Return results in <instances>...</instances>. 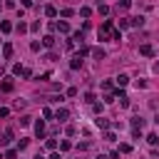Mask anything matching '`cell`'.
Instances as JSON below:
<instances>
[{"label": "cell", "instance_id": "1", "mask_svg": "<svg viewBox=\"0 0 159 159\" xmlns=\"http://www.w3.org/2000/svg\"><path fill=\"white\" fill-rule=\"evenodd\" d=\"M112 35H114V25H112V20H104L99 27V40H112Z\"/></svg>", "mask_w": 159, "mask_h": 159}, {"label": "cell", "instance_id": "2", "mask_svg": "<svg viewBox=\"0 0 159 159\" xmlns=\"http://www.w3.org/2000/svg\"><path fill=\"white\" fill-rule=\"evenodd\" d=\"M45 134H47L45 119H37V122H35V137H37V139H45Z\"/></svg>", "mask_w": 159, "mask_h": 159}, {"label": "cell", "instance_id": "3", "mask_svg": "<svg viewBox=\"0 0 159 159\" xmlns=\"http://www.w3.org/2000/svg\"><path fill=\"white\" fill-rule=\"evenodd\" d=\"M94 124H97L99 129H104V132H107V129L112 127V122H109L107 117H102V114H97V119H94Z\"/></svg>", "mask_w": 159, "mask_h": 159}, {"label": "cell", "instance_id": "4", "mask_svg": "<svg viewBox=\"0 0 159 159\" xmlns=\"http://www.w3.org/2000/svg\"><path fill=\"white\" fill-rule=\"evenodd\" d=\"M55 119H57V122H60V124H62V122H67V119H70V112H67V109H65V107H60V109H57V112H55Z\"/></svg>", "mask_w": 159, "mask_h": 159}, {"label": "cell", "instance_id": "5", "mask_svg": "<svg viewBox=\"0 0 159 159\" xmlns=\"http://www.w3.org/2000/svg\"><path fill=\"white\" fill-rule=\"evenodd\" d=\"M129 127L142 132V129H144V119H142V117H132V119H129Z\"/></svg>", "mask_w": 159, "mask_h": 159}, {"label": "cell", "instance_id": "6", "mask_svg": "<svg viewBox=\"0 0 159 159\" xmlns=\"http://www.w3.org/2000/svg\"><path fill=\"white\" fill-rule=\"evenodd\" d=\"M139 52H142L144 57H154V47H152V45H139Z\"/></svg>", "mask_w": 159, "mask_h": 159}, {"label": "cell", "instance_id": "7", "mask_svg": "<svg viewBox=\"0 0 159 159\" xmlns=\"http://www.w3.org/2000/svg\"><path fill=\"white\" fill-rule=\"evenodd\" d=\"M12 87H15V84H12V80H10V77H5V80L0 82V89H2V92H12Z\"/></svg>", "mask_w": 159, "mask_h": 159}, {"label": "cell", "instance_id": "8", "mask_svg": "<svg viewBox=\"0 0 159 159\" xmlns=\"http://www.w3.org/2000/svg\"><path fill=\"white\" fill-rule=\"evenodd\" d=\"M10 142H12V129H5L2 137H0V144L5 147V144H10Z\"/></svg>", "mask_w": 159, "mask_h": 159}, {"label": "cell", "instance_id": "9", "mask_svg": "<svg viewBox=\"0 0 159 159\" xmlns=\"http://www.w3.org/2000/svg\"><path fill=\"white\" fill-rule=\"evenodd\" d=\"M114 97H117V99H119V107H129V97H127V94H124V92H117V94H114Z\"/></svg>", "mask_w": 159, "mask_h": 159}, {"label": "cell", "instance_id": "10", "mask_svg": "<svg viewBox=\"0 0 159 159\" xmlns=\"http://www.w3.org/2000/svg\"><path fill=\"white\" fill-rule=\"evenodd\" d=\"M129 25H132V27H142V25H144V17H142V15H137V17H129Z\"/></svg>", "mask_w": 159, "mask_h": 159}, {"label": "cell", "instance_id": "11", "mask_svg": "<svg viewBox=\"0 0 159 159\" xmlns=\"http://www.w3.org/2000/svg\"><path fill=\"white\" fill-rule=\"evenodd\" d=\"M2 57H5V60H10V57H12V45H10V42H5V45H2Z\"/></svg>", "mask_w": 159, "mask_h": 159}, {"label": "cell", "instance_id": "12", "mask_svg": "<svg viewBox=\"0 0 159 159\" xmlns=\"http://www.w3.org/2000/svg\"><path fill=\"white\" fill-rule=\"evenodd\" d=\"M70 67H72V70H80V67H82V57H80V55H75V57L70 60Z\"/></svg>", "mask_w": 159, "mask_h": 159}, {"label": "cell", "instance_id": "13", "mask_svg": "<svg viewBox=\"0 0 159 159\" xmlns=\"http://www.w3.org/2000/svg\"><path fill=\"white\" fill-rule=\"evenodd\" d=\"M55 42H57V40H55L52 35H45V37H42V45H45V47H55Z\"/></svg>", "mask_w": 159, "mask_h": 159}, {"label": "cell", "instance_id": "14", "mask_svg": "<svg viewBox=\"0 0 159 159\" xmlns=\"http://www.w3.org/2000/svg\"><path fill=\"white\" fill-rule=\"evenodd\" d=\"M45 15H47V17H55V15H57V7H55V5H45Z\"/></svg>", "mask_w": 159, "mask_h": 159}, {"label": "cell", "instance_id": "15", "mask_svg": "<svg viewBox=\"0 0 159 159\" xmlns=\"http://www.w3.org/2000/svg\"><path fill=\"white\" fill-rule=\"evenodd\" d=\"M0 30H2L5 35H7V32H12V22H7V20H2V22H0Z\"/></svg>", "mask_w": 159, "mask_h": 159}, {"label": "cell", "instance_id": "16", "mask_svg": "<svg viewBox=\"0 0 159 159\" xmlns=\"http://www.w3.org/2000/svg\"><path fill=\"white\" fill-rule=\"evenodd\" d=\"M57 30H60L62 35H67V32H70V25H67L65 20H60V22H57Z\"/></svg>", "mask_w": 159, "mask_h": 159}, {"label": "cell", "instance_id": "17", "mask_svg": "<svg viewBox=\"0 0 159 159\" xmlns=\"http://www.w3.org/2000/svg\"><path fill=\"white\" fill-rule=\"evenodd\" d=\"M92 57H94V60H104V50H102V47H94V50H92Z\"/></svg>", "mask_w": 159, "mask_h": 159}, {"label": "cell", "instance_id": "18", "mask_svg": "<svg viewBox=\"0 0 159 159\" xmlns=\"http://www.w3.org/2000/svg\"><path fill=\"white\" fill-rule=\"evenodd\" d=\"M147 142H149L152 147H157V144H159V134H154V132H152V134H147Z\"/></svg>", "mask_w": 159, "mask_h": 159}, {"label": "cell", "instance_id": "19", "mask_svg": "<svg viewBox=\"0 0 159 159\" xmlns=\"http://www.w3.org/2000/svg\"><path fill=\"white\" fill-rule=\"evenodd\" d=\"M97 10H99V15H109V5H104V2H97Z\"/></svg>", "mask_w": 159, "mask_h": 159}, {"label": "cell", "instance_id": "20", "mask_svg": "<svg viewBox=\"0 0 159 159\" xmlns=\"http://www.w3.org/2000/svg\"><path fill=\"white\" fill-rule=\"evenodd\" d=\"M45 149L55 152V149H57V142H55V139H45Z\"/></svg>", "mask_w": 159, "mask_h": 159}, {"label": "cell", "instance_id": "21", "mask_svg": "<svg viewBox=\"0 0 159 159\" xmlns=\"http://www.w3.org/2000/svg\"><path fill=\"white\" fill-rule=\"evenodd\" d=\"M67 149H72V142L70 139H62L60 142V152H67Z\"/></svg>", "mask_w": 159, "mask_h": 159}, {"label": "cell", "instance_id": "22", "mask_svg": "<svg viewBox=\"0 0 159 159\" xmlns=\"http://www.w3.org/2000/svg\"><path fill=\"white\" fill-rule=\"evenodd\" d=\"M70 40H72V42H80V45H82V42H84V35H82V32H75V35H72Z\"/></svg>", "mask_w": 159, "mask_h": 159}, {"label": "cell", "instance_id": "23", "mask_svg": "<svg viewBox=\"0 0 159 159\" xmlns=\"http://www.w3.org/2000/svg\"><path fill=\"white\" fill-rule=\"evenodd\" d=\"M60 15H62V17H72L75 12H72V7H62V10H60Z\"/></svg>", "mask_w": 159, "mask_h": 159}, {"label": "cell", "instance_id": "24", "mask_svg": "<svg viewBox=\"0 0 159 159\" xmlns=\"http://www.w3.org/2000/svg\"><path fill=\"white\" fill-rule=\"evenodd\" d=\"M127 82H129V77H127V75H119V77H117V84H119V87H124Z\"/></svg>", "mask_w": 159, "mask_h": 159}, {"label": "cell", "instance_id": "25", "mask_svg": "<svg viewBox=\"0 0 159 159\" xmlns=\"http://www.w3.org/2000/svg\"><path fill=\"white\" fill-rule=\"evenodd\" d=\"M42 117H45V119H52V117H55V112H52L50 107H45V109H42Z\"/></svg>", "mask_w": 159, "mask_h": 159}, {"label": "cell", "instance_id": "26", "mask_svg": "<svg viewBox=\"0 0 159 159\" xmlns=\"http://www.w3.org/2000/svg\"><path fill=\"white\" fill-rule=\"evenodd\" d=\"M114 139H117V134H114V132H109V129H107V132H104V142H114Z\"/></svg>", "mask_w": 159, "mask_h": 159}, {"label": "cell", "instance_id": "27", "mask_svg": "<svg viewBox=\"0 0 159 159\" xmlns=\"http://www.w3.org/2000/svg\"><path fill=\"white\" fill-rule=\"evenodd\" d=\"M27 144H30V139H20V142H17V152H22V149H27Z\"/></svg>", "mask_w": 159, "mask_h": 159}, {"label": "cell", "instance_id": "28", "mask_svg": "<svg viewBox=\"0 0 159 159\" xmlns=\"http://www.w3.org/2000/svg\"><path fill=\"white\" fill-rule=\"evenodd\" d=\"M132 5V0H119V5H117V10H127Z\"/></svg>", "mask_w": 159, "mask_h": 159}, {"label": "cell", "instance_id": "29", "mask_svg": "<svg viewBox=\"0 0 159 159\" xmlns=\"http://www.w3.org/2000/svg\"><path fill=\"white\" fill-rule=\"evenodd\" d=\"M84 102H87V104H94V92H87V94H84Z\"/></svg>", "mask_w": 159, "mask_h": 159}, {"label": "cell", "instance_id": "30", "mask_svg": "<svg viewBox=\"0 0 159 159\" xmlns=\"http://www.w3.org/2000/svg\"><path fill=\"white\" fill-rule=\"evenodd\" d=\"M20 77H25V80H30V77H32V70H30V67H25V70H22V75H20Z\"/></svg>", "mask_w": 159, "mask_h": 159}, {"label": "cell", "instance_id": "31", "mask_svg": "<svg viewBox=\"0 0 159 159\" xmlns=\"http://www.w3.org/2000/svg\"><path fill=\"white\" fill-rule=\"evenodd\" d=\"M119 152H122V154H129L132 147H129V144H119Z\"/></svg>", "mask_w": 159, "mask_h": 159}, {"label": "cell", "instance_id": "32", "mask_svg": "<svg viewBox=\"0 0 159 159\" xmlns=\"http://www.w3.org/2000/svg\"><path fill=\"white\" fill-rule=\"evenodd\" d=\"M119 27H129V17H119Z\"/></svg>", "mask_w": 159, "mask_h": 159}, {"label": "cell", "instance_id": "33", "mask_svg": "<svg viewBox=\"0 0 159 159\" xmlns=\"http://www.w3.org/2000/svg\"><path fill=\"white\" fill-rule=\"evenodd\" d=\"M15 30H17V32H27V30H30V27H27V25H25V22H20V25H17V27H15Z\"/></svg>", "mask_w": 159, "mask_h": 159}, {"label": "cell", "instance_id": "34", "mask_svg": "<svg viewBox=\"0 0 159 159\" xmlns=\"http://www.w3.org/2000/svg\"><path fill=\"white\" fill-rule=\"evenodd\" d=\"M114 99H117V97H114V94H109V92H107V94H104V102H107V104H112V102H114Z\"/></svg>", "mask_w": 159, "mask_h": 159}, {"label": "cell", "instance_id": "35", "mask_svg": "<svg viewBox=\"0 0 159 159\" xmlns=\"http://www.w3.org/2000/svg\"><path fill=\"white\" fill-rule=\"evenodd\" d=\"M30 119H32V117H27V114H25V117H20V124H22V127H27V124H30Z\"/></svg>", "mask_w": 159, "mask_h": 159}, {"label": "cell", "instance_id": "36", "mask_svg": "<svg viewBox=\"0 0 159 159\" xmlns=\"http://www.w3.org/2000/svg\"><path fill=\"white\" fill-rule=\"evenodd\" d=\"M5 157H7V159H15V157H17V152H15V149H7V152H5Z\"/></svg>", "mask_w": 159, "mask_h": 159}, {"label": "cell", "instance_id": "37", "mask_svg": "<svg viewBox=\"0 0 159 159\" xmlns=\"http://www.w3.org/2000/svg\"><path fill=\"white\" fill-rule=\"evenodd\" d=\"M89 12H92L89 7H82V10H80V15H82V17H89Z\"/></svg>", "mask_w": 159, "mask_h": 159}, {"label": "cell", "instance_id": "38", "mask_svg": "<svg viewBox=\"0 0 159 159\" xmlns=\"http://www.w3.org/2000/svg\"><path fill=\"white\" fill-rule=\"evenodd\" d=\"M7 114H10V109L7 107H0V117H7Z\"/></svg>", "mask_w": 159, "mask_h": 159}, {"label": "cell", "instance_id": "39", "mask_svg": "<svg viewBox=\"0 0 159 159\" xmlns=\"http://www.w3.org/2000/svg\"><path fill=\"white\" fill-rule=\"evenodd\" d=\"M47 159H60V152H52V154H50Z\"/></svg>", "mask_w": 159, "mask_h": 159}, {"label": "cell", "instance_id": "40", "mask_svg": "<svg viewBox=\"0 0 159 159\" xmlns=\"http://www.w3.org/2000/svg\"><path fill=\"white\" fill-rule=\"evenodd\" d=\"M22 5L25 7H32V0H22Z\"/></svg>", "mask_w": 159, "mask_h": 159}, {"label": "cell", "instance_id": "41", "mask_svg": "<svg viewBox=\"0 0 159 159\" xmlns=\"http://www.w3.org/2000/svg\"><path fill=\"white\" fill-rule=\"evenodd\" d=\"M97 159H109V157H107V154H99V157H97Z\"/></svg>", "mask_w": 159, "mask_h": 159}, {"label": "cell", "instance_id": "42", "mask_svg": "<svg viewBox=\"0 0 159 159\" xmlns=\"http://www.w3.org/2000/svg\"><path fill=\"white\" fill-rule=\"evenodd\" d=\"M35 159H45V157H42V154H37V157H35Z\"/></svg>", "mask_w": 159, "mask_h": 159}, {"label": "cell", "instance_id": "43", "mask_svg": "<svg viewBox=\"0 0 159 159\" xmlns=\"http://www.w3.org/2000/svg\"><path fill=\"white\" fill-rule=\"evenodd\" d=\"M0 42H2V40H0Z\"/></svg>", "mask_w": 159, "mask_h": 159}]
</instances>
